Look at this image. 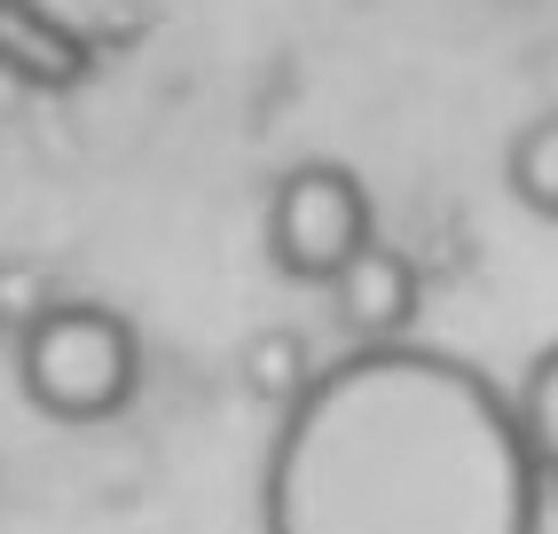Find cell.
Returning a JSON list of instances; mask_svg holds the SVG:
<instances>
[{
    "label": "cell",
    "mask_w": 558,
    "mask_h": 534,
    "mask_svg": "<svg viewBox=\"0 0 558 534\" xmlns=\"http://www.w3.org/2000/svg\"><path fill=\"white\" fill-rule=\"evenodd\" d=\"M511 409H519V433H527V456H535V472L543 487L558 495V338L519 369V386H511Z\"/></svg>",
    "instance_id": "obj_8"
},
{
    "label": "cell",
    "mask_w": 558,
    "mask_h": 534,
    "mask_svg": "<svg viewBox=\"0 0 558 534\" xmlns=\"http://www.w3.org/2000/svg\"><path fill=\"white\" fill-rule=\"evenodd\" d=\"M504 181H511V197L527 205L535 220L558 228V110L527 119V126L504 142Z\"/></svg>",
    "instance_id": "obj_7"
},
{
    "label": "cell",
    "mask_w": 558,
    "mask_h": 534,
    "mask_svg": "<svg viewBox=\"0 0 558 534\" xmlns=\"http://www.w3.org/2000/svg\"><path fill=\"white\" fill-rule=\"evenodd\" d=\"M417 307H425V283H417V267H409V252H393V244H369L347 276L330 283V315H339V330L354 347H401V338L417 330Z\"/></svg>",
    "instance_id": "obj_4"
},
{
    "label": "cell",
    "mask_w": 558,
    "mask_h": 534,
    "mask_svg": "<svg viewBox=\"0 0 558 534\" xmlns=\"http://www.w3.org/2000/svg\"><path fill=\"white\" fill-rule=\"evenodd\" d=\"M16 386L48 425H110L142 393V338L102 299H40L16 330Z\"/></svg>",
    "instance_id": "obj_2"
},
{
    "label": "cell",
    "mask_w": 558,
    "mask_h": 534,
    "mask_svg": "<svg viewBox=\"0 0 558 534\" xmlns=\"http://www.w3.org/2000/svg\"><path fill=\"white\" fill-rule=\"evenodd\" d=\"M95 71V40L80 24H63L48 0H0V80L32 95H71Z\"/></svg>",
    "instance_id": "obj_5"
},
{
    "label": "cell",
    "mask_w": 558,
    "mask_h": 534,
    "mask_svg": "<svg viewBox=\"0 0 558 534\" xmlns=\"http://www.w3.org/2000/svg\"><path fill=\"white\" fill-rule=\"evenodd\" d=\"M543 472L488 369L440 347H347L276 416L259 534H543Z\"/></svg>",
    "instance_id": "obj_1"
},
{
    "label": "cell",
    "mask_w": 558,
    "mask_h": 534,
    "mask_svg": "<svg viewBox=\"0 0 558 534\" xmlns=\"http://www.w3.org/2000/svg\"><path fill=\"white\" fill-rule=\"evenodd\" d=\"M259 236H268L276 276L307 283V291H330L369 244H378V205H369V189H362L354 166L307 158V166H291L268 189V220H259Z\"/></svg>",
    "instance_id": "obj_3"
},
{
    "label": "cell",
    "mask_w": 558,
    "mask_h": 534,
    "mask_svg": "<svg viewBox=\"0 0 558 534\" xmlns=\"http://www.w3.org/2000/svg\"><path fill=\"white\" fill-rule=\"evenodd\" d=\"M315 369H323V362H315V347H307L300 330H259L252 347H244V393L268 401V409L283 416L291 401L315 386Z\"/></svg>",
    "instance_id": "obj_6"
}]
</instances>
